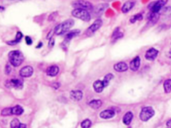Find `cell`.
Masks as SVG:
<instances>
[{
  "mask_svg": "<svg viewBox=\"0 0 171 128\" xmlns=\"http://www.w3.org/2000/svg\"><path fill=\"white\" fill-rule=\"evenodd\" d=\"M8 58L9 63L14 67H18L24 62V56L20 51H11L9 53Z\"/></svg>",
  "mask_w": 171,
  "mask_h": 128,
  "instance_id": "6da1fadb",
  "label": "cell"
},
{
  "mask_svg": "<svg viewBox=\"0 0 171 128\" xmlns=\"http://www.w3.org/2000/svg\"><path fill=\"white\" fill-rule=\"evenodd\" d=\"M74 21L72 19H69L65 22L57 25L54 29L55 33L57 35H63V34L68 32L71 28L74 26Z\"/></svg>",
  "mask_w": 171,
  "mask_h": 128,
  "instance_id": "7a4b0ae2",
  "label": "cell"
},
{
  "mask_svg": "<svg viewBox=\"0 0 171 128\" xmlns=\"http://www.w3.org/2000/svg\"><path fill=\"white\" fill-rule=\"evenodd\" d=\"M72 15L74 18L79 19L84 22H89L91 20V16L87 10L82 9H74L72 11Z\"/></svg>",
  "mask_w": 171,
  "mask_h": 128,
  "instance_id": "3957f363",
  "label": "cell"
},
{
  "mask_svg": "<svg viewBox=\"0 0 171 128\" xmlns=\"http://www.w3.org/2000/svg\"><path fill=\"white\" fill-rule=\"evenodd\" d=\"M72 5L75 9H82L87 11H92L94 8L93 5L86 0H76L72 3Z\"/></svg>",
  "mask_w": 171,
  "mask_h": 128,
  "instance_id": "277c9868",
  "label": "cell"
},
{
  "mask_svg": "<svg viewBox=\"0 0 171 128\" xmlns=\"http://www.w3.org/2000/svg\"><path fill=\"white\" fill-rule=\"evenodd\" d=\"M154 115V111L151 107H145L143 108L141 114H140V118L142 121H147Z\"/></svg>",
  "mask_w": 171,
  "mask_h": 128,
  "instance_id": "5b68a950",
  "label": "cell"
},
{
  "mask_svg": "<svg viewBox=\"0 0 171 128\" xmlns=\"http://www.w3.org/2000/svg\"><path fill=\"white\" fill-rule=\"evenodd\" d=\"M167 2L168 0H158L149 5V8L151 10V12L159 13V11L162 10Z\"/></svg>",
  "mask_w": 171,
  "mask_h": 128,
  "instance_id": "8992f818",
  "label": "cell"
},
{
  "mask_svg": "<svg viewBox=\"0 0 171 128\" xmlns=\"http://www.w3.org/2000/svg\"><path fill=\"white\" fill-rule=\"evenodd\" d=\"M102 24H103V22L102 20H100V19H98V20H95L93 24H92L91 26L88 28L87 31L86 32V35L88 36L92 35L96 32L98 31V30L101 28L102 26Z\"/></svg>",
  "mask_w": 171,
  "mask_h": 128,
  "instance_id": "52a82bcc",
  "label": "cell"
},
{
  "mask_svg": "<svg viewBox=\"0 0 171 128\" xmlns=\"http://www.w3.org/2000/svg\"><path fill=\"white\" fill-rule=\"evenodd\" d=\"M108 7V5L107 3H100V4L97 5L96 6L94 7L92 9L93 11V14L95 16L100 17L102 13L104 12V11Z\"/></svg>",
  "mask_w": 171,
  "mask_h": 128,
  "instance_id": "ba28073f",
  "label": "cell"
},
{
  "mask_svg": "<svg viewBox=\"0 0 171 128\" xmlns=\"http://www.w3.org/2000/svg\"><path fill=\"white\" fill-rule=\"evenodd\" d=\"M23 81L21 79H9L6 82V86L8 87H13L15 89H22L23 87Z\"/></svg>",
  "mask_w": 171,
  "mask_h": 128,
  "instance_id": "9c48e42d",
  "label": "cell"
},
{
  "mask_svg": "<svg viewBox=\"0 0 171 128\" xmlns=\"http://www.w3.org/2000/svg\"><path fill=\"white\" fill-rule=\"evenodd\" d=\"M34 69L31 66H25L21 69L20 75L23 77H29L33 75Z\"/></svg>",
  "mask_w": 171,
  "mask_h": 128,
  "instance_id": "30bf717a",
  "label": "cell"
},
{
  "mask_svg": "<svg viewBox=\"0 0 171 128\" xmlns=\"http://www.w3.org/2000/svg\"><path fill=\"white\" fill-rule=\"evenodd\" d=\"M70 97L75 102H79L83 97V93L80 90H72L70 93Z\"/></svg>",
  "mask_w": 171,
  "mask_h": 128,
  "instance_id": "8fae6325",
  "label": "cell"
},
{
  "mask_svg": "<svg viewBox=\"0 0 171 128\" xmlns=\"http://www.w3.org/2000/svg\"><path fill=\"white\" fill-rule=\"evenodd\" d=\"M158 51L154 48H151L147 51L145 55V58L148 60H154L158 55Z\"/></svg>",
  "mask_w": 171,
  "mask_h": 128,
  "instance_id": "7c38bea8",
  "label": "cell"
},
{
  "mask_svg": "<svg viewBox=\"0 0 171 128\" xmlns=\"http://www.w3.org/2000/svg\"><path fill=\"white\" fill-rule=\"evenodd\" d=\"M134 5H135V2L133 1H126L123 4L122 6V8H121V11H122V13H126L131 10V9L133 8Z\"/></svg>",
  "mask_w": 171,
  "mask_h": 128,
  "instance_id": "4fadbf2b",
  "label": "cell"
},
{
  "mask_svg": "<svg viewBox=\"0 0 171 128\" xmlns=\"http://www.w3.org/2000/svg\"><path fill=\"white\" fill-rule=\"evenodd\" d=\"M114 69L115 71H116L118 72H124L127 71L128 66L125 62H118L117 64H114Z\"/></svg>",
  "mask_w": 171,
  "mask_h": 128,
  "instance_id": "5bb4252c",
  "label": "cell"
},
{
  "mask_svg": "<svg viewBox=\"0 0 171 128\" xmlns=\"http://www.w3.org/2000/svg\"><path fill=\"white\" fill-rule=\"evenodd\" d=\"M115 116V112L113 110H104L103 112H102L100 114V116L102 119H111Z\"/></svg>",
  "mask_w": 171,
  "mask_h": 128,
  "instance_id": "9a60e30c",
  "label": "cell"
},
{
  "mask_svg": "<svg viewBox=\"0 0 171 128\" xmlns=\"http://www.w3.org/2000/svg\"><path fill=\"white\" fill-rule=\"evenodd\" d=\"M141 65V59L139 57H136L130 64V68L132 71H137Z\"/></svg>",
  "mask_w": 171,
  "mask_h": 128,
  "instance_id": "2e32d148",
  "label": "cell"
},
{
  "mask_svg": "<svg viewBox=\"0 0 171 128\" xmlns=\"http://www.w3.org/2000/svg\"><path fill=\"white\" fill-rule=\"evenodd\" d=\"M94 89L96 92L97 93H101L103 91L104 88V84L103 83V81L101 80H97L93 84Z\"/></svg>",
  "mask_w": 171,
  "mask_h": 128,
  "instance_id": "e0dca14e",
  "label": "cell"
},
{
  "mask_svg": "<svg viewBox=\"0 0 171 128\" xmlns=\"http://www.w3.org/2000/svg\"><path fill=\"white\" fill-rule=\"evenodd\" d=\"M59 69L57 66H51L47 69V70H46V73H47L48 75L51 76V77H54V76L57 75V74H58L59 72Z\"/></svg>",
  "mask_w": 171,
  "mask_h": 128,
  "instance_id": "ac0fdd59",
  "label": "cell"
},
{
  "mask_svg": "<svg viewBox=\"0 0 171 128\" xmlns=\"http://www.w3.org/2000/svg\"><path fill=\"white\" fill-rule=\"evenodd\" d=\"M132 118H133V114H132L131 112H127L125 115H124V117H123V123L125 124V125H128L131 123Z\"/></svg>",
  "mask_w": 171,
  "mask_h": 128,
  "instance_id": "d6986e66",
  "label": "cell"
},
{
  "mask_svg": "<svg viewBox=\"0 0 171 128\" xmlns=\"http://www.w3.org/2000/svg\"><path fill=\"white\" fill-rule=\"evenodd\" d=\"M159 18H160V13L151 12V13L149 16V22L153 24H156V23L158 22V20H159Z\"/></svg>",
  "mask_w": 171,
  "mask_h": 128,
  "instance_id": "ffe728a7",
  "label": "cell"
},
{
  "mask_svg": "<svg viewBox=\"0 0 171 128\" xmlns=\"http://www.w3.org/2000/svg\"><path fill=\"white\" fill-rule=\"evenodd\" d=\"M102 102L100 99H94L89 102V106L94 110H98L102 106Z\"/></svg>",
  "mask_w": 171,
  "mask_h": 128,
  "instance_id": "44dd1931",
  "label": "cell"
},
{
  "mask_svg": "<svg viewBox=\"0 0 171 128\" xmlns=\"http://www.w3.org/2000/svg\"><path fill=\"white\" fill-rule=\"evenodd\" d=\"M80 33V31L79 30H73V31H71L69 32V33L67 34L66 36V38H65V41H70L72 39L77 36Z\"/></svg>",
  "mask_w": 171,
  "mask_h": 128,
  "instance_id": "7402d4cb",
  "label": "cell"
},
{
  "mask_svg": "<svg viewBox=\"0 0 171 128\" xmlns=\"http://www.w3.org/2000/svg\"><path fill=\"white\" fill-rule=\"evenodd\" d=\"M22 37H23V34L22 33V32H18V33H17L16 35H15V39L14 40H13V41H7V44L11 45L17 44V43H19V42H20L21 40H22Z\"/></svg>",
  "mask_w": 171,
  "mask_h": 128,
  "instance_id": "603a6c76",
  "label": "cell"
},
{
  "mask_svg": "<svg viewBox=\"0 0 171 128\" xmlns=\"http://www.w3.org/2000/svg\"><path fill=\"white\" fill-rule=\"evenodd\" d=\"M23 112H24V109L20 106L18 105V106H15L12 108V113L13 115L20 116L23 114Z\"/></svg>",
  "mask_w": 171,
  "mask_h": 128,
  "instance_id": "cb8c5ba5",
  "label": "cell"
},
{
  "mask_svg": "<svg viewBox=\"0 0 171 128\" xmlns=\"http://www.w3.org/2000/svg\"><path fill=\"white\" fill-rule=\"evenodd\" d=\"M113 78H114V75H113V74H107V75H106L103 80V83L104 84L105 87H106L109 85L110 81L113 79Z\"/></svg>",
  "mask_w": 171,
  "mask_h": 128,
  "instance_id": "d4e9b609",
  "label": "cell"
},
{
  "mask_svg": "<svg viewBox=\"0 0 171 128\" xmlns=\"http://www.w3.org/2000/svg\"><path fill=\"white\" fill-rule=\"evenodd\" d=\"M122 36H123V33L120 31V28H117L114 30V32H113L112 37L114 38V39H118V38L122 37Z\"/></svg>",
  "mask_w": 171,
  "mask_h": 128,
  "instance_id": "484cf974",
  "label": "cell"
},
{
  "mask_svg": "<svg viewBox=\"0 0 171 128\" xmlns=\"http://www.w3.org/2000/svg\"><path fill=\"white\" fill-rule=\"evenodd\" d=\"M143 15L141 14V13H138V14L134 15V16H132L131 18L130 19V22L132 23V24H134V23H135L136 21H141L143 20Z\"/></svg>",
  "mask_w": 171,
  "mask_h": 128,
  "instance_id": "4316f807",
  "label": "cell"
},
{
  "mask_svg": "<svg viewBox=\"0 0 171 128\" xmlns=\"http://www.w3.org/2000/svg\"><path fill=\"white\" fill-rule=\"evenodd\" d=\"M164 89L166 93L171 91V79H166L164 83Z\"/></svg>",
  "mask_w": 171,
  "mask_h": 128,
  "instance_id": "83f0119b",
  "label": "cell"
},
{
  "mask_svg": "<svg viewBox=\"0 0 171 128\" xmlns=\"http://www.w3.org/2000/svg\"><path fill=\"white\" fill-rule=\"evenodd\" d=\"M1 114L2 116H9L13 115L12 108H7L3 109V110L1 111Z\"/></svg>",
  "mask_w": 171,
  "mask_h": 128,
  "instance_id": "f1b7e54d",
  "label": "cell"
},
{
  "mask_svg": "<svg viewBox=\"0 0 171 128\" xmlns=\"http://www.w3.org/2000/svg\"><path fill=\"white\" fill-rule=\"evenodd\" d=\"M20 122L18 119H13L10 123V127L11 128H20Z\"/></svg>",
  "mask_w": 171,
  "mask_h": 128,
  "instance_id": "f546056e",
  "label": "cell"
},
{
  "mask_svg": "<svg viewBox=\"0 0 171 128\" xmlns=\"http://www.w3.org/2000/svg\"><path fill=\"white\" fill-rule=\"evenodd\" d=\"M92 125V121L90 119H85L82 122L81 127L82 128H90Z\"/></svg>",
  "mask_w": 171,
  "mask_h": 128,
  "instance_id": "4dcf8cb0",
  "label": "cell"
},
{
  "mask_svg": "<svg viewBox=\"0 0 171 128\" xmlns=\"http://www.w3.org/2000/svg\"><path fill=\"white\" fill-rule=\"evenodd\" d=\"M162 13L166 15L167 16H169L171 15V7H165L162 9Z\"/></svg>",
  "mask_w": 171,
  "mask_h": 128,
  "instance_id": "1f68e13d",
  "label": "cell"
},
{
  "mask_svg": "<svg viewBox=\"0 0 171 128\" xmlns=\"http://www.w3.org/2000/svg\"><path fill=\"white\" fill-rule=\"evenodd\" d=\"M57 11H54V12L51 13L50 15L49 16L48 18V20L49 21H53L55 20V18H57Z\"/></svg>",
  "mask_w": 171,
  "mask_h": 128,
  "instance_id": "d6a6232c",
  "label": "cell"
},
{
  "mask_svg": "<svg viewBox=\"0 0 171 128\" xmlns=\"http://www.w3.org/2000/svg\"><path fill=\"white\" fill-rule=\"evenodd\" d=\"M26 41L28 45H31L32 43V39H31V37H29V36H26Z\"/></svg>",
  "mask_w": 171,
  "mask_h": 128,
  "instance_id": "836d02e7",
  "label": "cell"
},
{
  "mask_svg": "<svg viewBox=\"0 0 171 128\" xmlns=\"http://www.w3.org/2000/svg\"><path fill=\"white\" fill-rule=\"evenodd\" d=\"M11 66H9V64H7L6 67H5V73H6L7 74H9V73L11 72Z\"/></svg>",
  "mask_w": 171,
  "mask_h": 128,
  "instance_id": "e575fe53",
  "label": "cell"
},
{
  "mask_svg": "<svg viewBox=\"0 0 171 128\" xmlns=\"http://www.w3.org/2000/svg\"><path fill=\"white\" fill-rule=\"evenodd\" d=\"M24 1V0H5L3 1V2H9V3H15L18 1Z\"/></svg>",
  "mask_w": 171,
  "mask_h": 128,
  "instance_id": "d590c367",
  "label": "cell"
},
{
  "mask_svg": "<svg viewBox=\"0 0 171 128\" xmlns=\"http://www.w3.org/2000/svg\"><path fill=\"white\" fill-rule=\"evenodd\" d=\"M53 33H55L54 31H53V30H51V31L49 33L48 35H47V39H48V38H49L50 39H51V37H53Z\"/></svg>",
  "mask_w": 171,
  "mask_h": 128,
  "instance_id": "8d00e7d4",
  "label": "cell"
},
{
  "mask_svg": "<svg viewBox=\"0 0 171 128\" xmlns=\"http://www.w3.org/2000/svg\"><path fill=\"white\" fill-rule=\"evenodd\" d=\"M54 45V39L51 38V39H50V43H49V47H53Z\"/></svg>",
  "mask_w": 171,
  "mask_h": 128,
  "instance_id": "74e56055",
  "label": "cell"
},
{
  "mask_svg": "<svg viewBox=\"0 0 171 128\" xmlns=\"http://www.w3.org/2000/svg\"><path fill=\"white\" fill-rule=\"evenodd\" d=\"M166 127L167 128H171V119H169L166 122Z\"/></svg>",
  "mask_w": 171,
  "mask_h": 128,
  "instance_id": "f35d334b",
  "label": "cell"
},
{
  "mask_svg": "<svg viewBox=\"0 0 171 128\" xmlns=\"http://www.w3.org/2000/svg\"><path fill=\"white\" fill-rule=\"evenodd\" d=\"M20 128H27V127H26V125H25V124L22 123L20 126Z\"/></svg>",
  "mask_w": 171,
  "mask_h": 128,
  "instance_id": "ab89813d",
  "label": "cell"
},
{
  "mask_svg": "<svg viewBox=\"0 0 171 128\" xmlns=\"http://www.w3.org/2000/svg\"><path fill=\"white\" fill-rule=\"evenodd\" d=\"M0 8H1V11H3L4 10V9H5V8H4V7H3L2 6V5H1V6L0 7Z\"/></svg>",
  "mask_w": 171,
  "mask_h": 128,
  "instance_id": "60d3db41",
  "label": "cell"
},
{
  "mask_svg": "<svg viewBox=\"0 0 171 128\" xmlns=\"http://www.w3.org/2000/svg\"><path fill=\"white\" fill-rule=\"evenodd\" d=\"M42 42H40V45H38V46H37V48L38 47V48H39V47H40L42 46Z\"/></svg>",
  "mask_w": 171,
  "mask_h": 128,
  "instance_id": "b9f144b4",
  "label": "cell"
},
{
  "mask_svg": "<svg viewBox=\"0 0 171 128\" xmlns=\"http://www.w3.org/2000/svg\"><path fill=\"white\" fill-rule=\"evenodd\" d=\"M104 1H112V0H104Z\"/></svg>",
  "mask_w": 171,
  "mask_h": 128,
  "instance_id": "7bdbcfd3",
  "label": "cell"
}]
</instances>
